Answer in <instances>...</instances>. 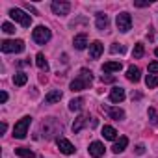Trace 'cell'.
<instances>
[{
    "mask_svg": "<svg viewBox=\"0 0 158 158\" xmlns=\"http://www.w3.org/2000/svg\"><path fill=\"white\" fill-rule=\"evenodd\" d=\"M32 37H34V41H35L37 45H45V43L50 41L52 34H50V30H48L47 26H37V28L32 32Z\"/></svg>",
    "mask_w": 158,
    "mask_h": 158,
    "instance_id": "cell-6",
    "label": "cell"
},
{
    "mask_svg": "<svg viewBox=\"0 0 158 158\" xmlns=\"http://www.w3.org/2000/svg\"><path fill=\"white\" fill-rule=\"evenodd\" d=\"M26 8H28V10H30V11H32V13H34V15H37V10H35V8H34V6H30V4H26Z\"/></svg>",
    "mask_w": 158,
    "mask_h": 158,
    "instance_id": "cell-36",
    "label": "cell"
},
{
    "mask_svg": "<svg viewBox=\"0 0 158 158\" xmlns=\"http://www.w3.org/2000/svg\"><path fill=\"white\" fill-rule=\"evenodd\" d=\"M6 130H8V125L2 123V125H0V132H6Z\"/></svg>",
    "mask_w": 158,
    "mask_h": 158,
    "instance_id": "cell-37",
    "label": "cell"
},
{
    "mask_svg": "<svg viewBox=\"0 0 158 158\" xmlns=\"http://www.w3.org/2000/svg\"><path fill=\"white\" fill-rule=\"evenodd\" d=\"M151 2H134V6L136 8H145V6H149Z\"/></svg>",
    "mask_w": 158,
    "mask_h": 158,
    "instance_id": "cell-33",
    "label": "cell"
},
{
    "mask_svg": "<svg viewBox=\"0 0 158 158\" xmlns=\"http://www.w3.org/2000/svg\"><path fill=\"white\" fill-rule=\"evenodd\" d=\"M108 23H110V21H108V15H104V13H97V28H99V30L104 32V30L108 28Z\"/></svg>",
    "mask_w": 158,
    "mask_h": 158,
    "instance_id": "cell-21",
    "label": "cell"
},
{
    "mask_svg": "<svg viewBox=\"0 0 158 158\" xmlns=\"http://www.w3.org/2000/svg\"><path fill=\"white\" fill-rule=\"evenodd\" d=\"M145 86H147L149 89L156 88V86H158V76H156V74H147V78H145Z\"/></svg>",
    "mask_w": 158,
    "mask_h": 158,
    "instance_id": "cell-26",
    "label": "cell"
},
{
    "mask_svg": "<svg viewBox=\"0 0 158 158\" xmlns=\"http://www.w3.org/2000/svg\"><path fill=\"white\" fill-rule=\"evenodd\" d=\"M154 54H156V56H158V48H156V50H154Z\"/></svg>",
    "mask_w": 158,
    "mask_h": 158,
    "instance_id": "cell-38",
    "label": "cell"
},
{
    "mask_svg": "<svg viewBox=\"0 0 158 158\" xmlns=\"http://www.w3.org/2000/svg\"><path fill=\"white\" fill-rule=\"evenodd\" d=\"M54 15H67L69 10H71V4L69 2H63V0H54V2L50 4Z\"/></svg>",
    "mask_w": 158,
    "mask_h": 158,
    "instance_id": "cell-8",
    "label": "cell"
},
{
    "mask_svg": "<svg viewBox=\"0 0 158 158\" xmlns=\"http://www.w3.org/2000/svg\"><path fill=\"white\" fill-rule=\"evenodd\" d=\"M127 78L130 82H138L139 78H141V71L136 67V65H130L128 69H127Z\"/></svg>",
    "mask_w": 158,
    "mask_h": 158,
    "instance_id": "cell-16",
    "label": "cell"
},
{
    "mask_svg": "<svg viewBox=\"0 0 158 158\" xmlns=\"http://www.w3.org/2000/svg\"><path fill=\"white\" fill-rule=\"evenodd\" d=\"M2 52L4 54H11V52H23L24 50V41L21 39H6L2 41Z\"/></svg>",
    "mask_w": 158,
    "mask_h": 158,
    "instance_id": "cell-4",
    "label": "cell"
},
{
    "mask_svg": "<svg viewBox=\"0 0 158 158\" xmlns=\"http://www.w3.org/2000/svg\"><path fill=\"white\" fill-rule=\"evenodd\" d=\"M35 63H37V67H39L41 71H45V73L48 71V61H47L45 54H41V52H39V54L35 56Z\"/></svg>",
    "mask_w": 158,
    "mask_h": 158,
    "instance_id": "cell-22",
    "label": "cell"
},
{
    "mask_svg": "<svg viewBox=\"0 0 158 158\" xmlns=\"http://www.w3.org/2000/svg\"><path fill=\"white\" fill-rule=\"evenodd\" d=\"M41 132H43V136H45L47 139H50V138H54V134L61 132V125H60L54 117H48V119H45V121L41 123Z\"/></svg>",
    "mask_w": 158,
    "mask_h": 158,
    "instance_id": "cell-2",
    "label": "cell"
},
{
    "mask_svg": "<svg viewBox=\"0 0 158 158\" xmlns=\"http://www.w3.org/2000/svg\"><path fill=\"white\" fill-rule=\"evenodd\" d=\"M121 69H123L121 61H106V63L102 65V73H117V71H121Z\"/></svg>",
    "mask_w": 158,
    "mask_h": 158,
    "instance_id": "cell-18",
    "label": "cell"
},
{
    "mask_svg": "<svg viewBox=\"0 0 158 158\" xmlns=\"http://www.w3.org/2000/svg\"><path fill=\"white\" fill-rule=\"evenodd\" d=\"M134 58L136 60H139V58H143V54H145V48H143V43H136L134 45Z\"/></svg>",
    "mask_w": 158,
    "mask_h": 158,
    "instance_id": "cell-27",
    "label": "cell"
},
{
    "mask_svg": "<svg viewBox=\"0 0 158 158\" xmlns=\"http://www.w3.org/2000/svg\"><path fill=\"white\" fill-rule=\"evenodd\" d=\"M10 17L15 21V23H19L21 26H24V28H28L30 24H32V17L30 15H26L23 10H19V8H11L10 10Z\"/></svg>",
    "mask_w": 158,
    "mask_h": 158,
    "instance_id": "cell-5",
    "label": "cell"
},
{
    "mask_svg": "<svg viewBox=\"0 0 158 158\" xmlns=\"http://www.w3.org/2000/svg\"><path fill=\"white\" fill-rule=\"evenodd\" d=\"M82 106H84V99H82V97L73 99V101L69 102V110H71V112H78V110H80Z\"/></svg>",
    "mask_w": 158,
    "mask_h": 158,
    "instance_id": "cell-25",
    "label": "cell"
},
{
    "mask_svg": "<svg viewBox=\"0 0 158 158\" xmlns=\"http://www.w3.org/2000/svg\"><path fill=\"white\" fill-rule=\"evenodd\" d=\"M88 123H89V115H88V114L78 115V117L74 119V123H73V132H74V134H76V132H80Z\"/></svg>",
    "mask_w": 158,
    "mask_h": 158,
    "instance_id": "cell-11",
    "label": "cell"
},
{
    "mask_svg": "<svg viewBox=\"0 0 158 158\" xmlns=\"http://www.w3.org/2000/svg\"><path fill=\"white\" fill-rule=\"evenodd\" d=\"M149 119H151L152 125H158V112L154 108H149Z\"/></svg>",
    "mask_w": 158,
    "mask_h": 158,
    "instance_id": "cell-28",
    "label": "cell"
},
{
    "mask_svg": "<svg viewBox=\"0 0 158 158\" xmlns=\"http://www.w3.org/2000/svg\"><path fill=\"white\" fill-rule=\"evenodd\" d=\"M110 50H112L114 54H117V52H119V54H123V52H125V47H123V45H119V43H114Z\"/></svg>",
    "mask_w": 158,
    "mask_h": 158,
    "instance_id": "cell-30",
    "label": "cell"
},
{
    "mask_svg": "<svg viewBox=\"0 0 158 158\" xmlns=\"http://www.w3.org/2000/svg\"><path fill=\"white\" fill-rule=\"evenodd\" d=\"M26 82H28V74H26V73H23V71H19V73L13 76V84H15V86H19V88H21V86H24Z\"/></svg>",
    "mask_w": 158,
    "mask_h": 158,
    "instance_id": "cell-20",
    "label": "cell"
},
{
    "mask_svg": "<svg viewBox=\"0 0 158 158\" xmlns=\"http://www.w3.org/2000/svg\"><path fill=\"white\" fill-rule=\"evenodd\" d=\"M6 101H8V93L2 91V93H0V102H6Z\"/></svg>",
    "mask_w": 158,
    "mask_h": 158,
    "instance_id": "cell-35",
    "label": "cell"
},
{
    "mask_svg": "<svg viewBox=\"0 0 158 158\" xmlns=\"http://www.w3.org/2000/svg\"><path fill=\"white\" fill-rule=\"evenodd\" d=\"M143 152H145V147L143 145H138L136 147V154H143Z\"/></svg>",
    "mask_w": 158,
    "mask_h": 158,
    "instance_id": "cell-34",
    "label": "cell"
},
{
    "mask_svg": "<svg viewBox=\"0 0 158 158\" xmlns=\"http://www.w3.org/2000/svg\"><path fill=\"white\" fill-rule=\"evenodd\" d=\"M115 24H117V30L119 32H128L130 26H132V17L127 13V11H121L115 19Z\"/></svg>",
    "mask_w": 158,
    "mask_h": 158,
    "instance_id": "cell-7",
    "label": "cell"
},
{
    "mask_svg": "<svg viewBox=\"0 0 158 158\" xmlns=\"http://www.w3.org/2000/svg\"><path fill=\"white\" fill-rule=\"evenodd\" d=\"M15 154L21 156V158H35V154H34L30 149H26V147H17V149H15Z\"/></svg>",
    "mask_w": 158,
    "mask_h": 158,
    "instance_id": "cell-24",
    "label": "cell"
},
{
    "mask_svg": "<svg viewBox=\"0 0 158 158\" xmlns=\"http://www.w3.org/2000/svg\"><path fill=\"white\" fill-rule=\"evenodd\" d=\"M60 101H61V91L60 89H54V91L45 95V102L47 104H54V102H60Z\"/></svg>",
    "mask_w": 158,
    "mask_h": 158,
    "instance_id": "cell-19",
    "label": "cell"
},
{
    "mask_svg": "<svg viewBox=\"0 0 158 158\" xmlns=\"http://www.w3.org/2000/svg\"><path fill=\"white\" fill-rule=\"evenodd\" d=\"M127 145H128V138L127 136H121L115 143H114V147H112V151L115 152V154H119V152H123L125 149H127Z\"/></svg>",
    "mask_w": 158,
    "mask_h": 158,
    "instance_id": "cell-17",
    "label": "cell"
},
{
    "mask_svg": "<svg viewBox=\"0 0 158 158\" xmlns=\"http://www.w3.org/2000/svg\"><path fill=\"white\" fill-rule=\"evenodd\" d=\"M56 143H58V149L63 152V154H73L76 149H74V145L69 141V139H65V138H58L56 139Z\"/></svg>",
    "mask_w": 158,
    "mask_h": 158,
    "instance_id": "cell-9",
    "label": "cell"
},
{
    "mask_svg": "<svg viewBox=\"0 0 158 158\" xmlns=\"http://www.w3.org/2000/svg\"><path fill=\"white\" fill-rule=\"evenodd\" d=\"M101 80H102V82H114L115 78H114V76H104V74H102V76H101Z\"/></svg>",
    "mask_w": 158,
    "mask_h": 158,
    "instance_id": "cell-32",
    "label": "cell"
},
{
    "mask_svg": "<svg viewBox=\"0 0 158 158\" xmlns=\"http://www.w3.org/2000/svg\"><path fill=\"white\" fill-rule=\"evenodd\" d=\"M102 52H104V45H102L101 41H93V43L89 45V58H91V60H99Z\"/></svg>",
    "mask_w": 158,
    "mask_h": 158,
    "instance_id": "cell-10",
    "label": "cell"
},
{
    "mask_svg": "<svg viewBox=\"0 0 158 158\" xmlns=\"http://www.w3.org/2000/svg\"><path fill=\"white\" fill-rule=\"evenodd\" d=\"M93 82V73L89 69H80V74H78L74 80L71 82V91H82L88 89Z\"/></svg>",
    "mask_w": 158,
    "mask_h": 158,
    "instance_id": "cell-1",
    "label": "cell"
},
{
    "mask_svg": "<svg viewBox=\"0 0 158 158\" xmlns=\"http://www.w3.org/2000/svg\"><path fill=\"white\" fill-rule=\"evenodd\" d=\"M149 73H151V74H156V73H158V61L149 63Z\"/></svg>",
    "mask_w": 158,
    "mask_h": 158,
    "instance_id": "cell-31",
    "label": "cell"
},
{
    "mask_svg": "<svg viewBox=\"0 0 158 158\" xmlns=\"http://www.w3.org/2000/svg\"><path fill=\"white\" fill-rule=\"evenodd\" d=\"M30 123H32V117H30V115H26V117H23L21 121H17V123H15V127H13V136H15L17 139L26 138L28 128H30Z\"/></svg>",
    "mask_w": 158,
    "mask_h": 158,
    "instance_id": "cell-3",
    "label": "cell"
},
{
    "mask_svg": "<svg viewBox=\"0 0 158 158\" xmlns=\"http://www.w3.org/2000/svg\"><path fill=\"white\" fill-rule=\"evenodd\" d=\"M2 32H6V34H15V26H13L11 23H4V24H2Z\"/></svg>",
    "mask_w": 158,
    "mask_h": 158,
    "instance_id": "cell-29",
    "label": "cell"
},
{
    "mask_svg": "<svg viewBox=\"0 0 158 158\" xmlns=\"http://www.w3.org/2000/svg\"><path fill=\"white\" fill-rule=\"evenodd\" d=\"M89 154L93 156V158H101L102 154H104V145L101 143V141H93V143H89Z\"/></svg>",
    "mask_w": 158,
    "mask_h": 158,
    "instance_id": "cell-14",
    "label": "cell"
},
{
    "mask_svg": "<svg viewBox=\"0 0 158 158\" xmlns=\"http://www.w3.org/2000/svg\"><path fill=\"white\" fill-rule=\"evenodd\" d=\"M73 45H74L76 50H84V48L88 47V35H86V34H78V35H74Z\"/></svg>",
    "mask_w": 158,
    "mask_h": 158,
    "instance_id": "cell-15",
    "label": "cell"
},
{
    "mask_svg": "<svg viewBox=\"0 0 158 158\" xmlns=\"http://www.w3.org/2000/svg\"><path fill=\"white\" fill-rule=\"evenodd\" d=\"M110 101L112 102H123L125 101V89L123 88H119V86H115V88H112V91H110Z\"/></svg>",
    "mask_w": 158,
    "mask_h": 158,
    "instance_id": "cell-13",
    "label": "cell"
},
{
    "mask_svg": "<svg viewBox=\"0 0 158 158\" xmlns=\"http://www.w3.org/2000/svg\"><path fill=\"white\" fill-rule=\"evenodd\" d=\"M102 136H104V139H117V130L114 128V127H104L102 128Z\"/></svg>",
    "mask_w": 158,
    "mask_h": 158,
    "instance_id": "cell-23",
    "label": "cell"
},
{
    "mask_svg": "<svg viewBox=\"0 0 158 158\" xmlns=\"http://www.w3.org/2000/svg\"><path fill=\"white\" fill-rule=\"evenodd\" d=\"M102 112H106L112 119H115V121H121V119H125V112L121 110V108H112V106H104L102 104Z\"/></svg>",
    "mask_w": 158,
    "mask_h": 158,
    "instance_id": "cell-12",
    "label": "cell"
}]
</instances>
